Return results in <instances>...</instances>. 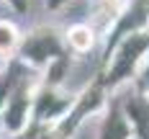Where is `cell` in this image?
<instances>
[{
  "instance_id": "1",
  "label": "cell",
  "mask_w": 149,
  "mask_h": 139,
  "mask_svg": "<svg viewBox=\"0 0 149 139\" xmlns=\"http://www.w3.org/2000/svg\"><path fill=\"white\" fill-rule=\"evenodd\" d=\"M85 36H88V31H82V29H77V31H74V41H77V44H80V46H82V44H85V41H88Z\"/></svg>"
}]
</instances>
